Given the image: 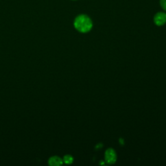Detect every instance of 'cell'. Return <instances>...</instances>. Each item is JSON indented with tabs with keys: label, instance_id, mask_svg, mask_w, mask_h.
<instances>
[{
	"label": "cell",
	"instance_id": "cell-1",
	"mask_svg": "<svg viewBox=\"0 0 166 166\" xmlns=\"http://www.w3.org/2000/svg\"><path fill=\"white\" fill-rule=\"evenodd\" d=\"M74 27L79 32L86 33L90 31L93 27L92 21L85 14H81L75 19Z\"/></svg>",
	"mask_w": 166,
	"mask_h": 166
},
{
	"label": "cell",
	"instance_id": "cell-2",
	"mask_svg": "<svg viewBox=\"0 0 166 166\" xmlns=\"http://www.w3.org/2000/svg\"><path fill=\"white\" fill-rule=\"evenodd\" d=\"M117 161V154L114 149L109 148L105 153V162L108 164H114Z\"/></svg>",
	"mask_w": 166,
	"mask_h": 166
},
{
	"label": "cell",
	"instance_id": "cell-3",
	"mask_svg": "<svg viewBox=\"0 0 166 166\" xmlns=\"http://www.w3.org/2000/svg\"><path fill=\"white\" fill-rule=\"evenodd\" d=\"M154 22L158 26H162L166 23V13H158L155 14L154 17Z\"/></svg>",
	"mask_w": 166,
	"mask_h": 166
},
{
	"label": "cell",
	"instance_id": "cell-4",
	"mask_svg": "<svg viewBox=\"0 0 166 166\" xmlns=\"http://www.w3.org/2000/svg\"><path fill=\"white\" fill-rule=\"evenodd\" d=\"M48 164L52 166H59L63 164V160L59 156H53L48 160Z\"/></svg>",
	"mask_w": 166,
	"mask_h": 166
},
{
	"label": "cell",
	"instance_id": "cell-5",
	"mask_svg": "<svg viewBox=\"0 0 166 166\" xmlns=\"http://www.w3.org/2000/svg\"><path fill=\"white\" fill-rule=\"evenodd\" d=\"M62 160H63V163H66V164H71L73 162V157L70 155H65L63 158H62Z\"/></svg>",
	"mask_w": 166,
	"mask_h": 166
},
{
	"label": "cell",
	"instance_id": "cell-6",
	"mask_svg": "<svg viewBox=\"0 0 166 166\" xmlns=\"http://www.w3.org/2000/svg\"><path fill=\"white\" fill-rule=\"evenodd\" d=\"M160 5L163 10L166 11V0H160Z\"/></svg>",
	"mask_w": 166,
	"mask_h": 166
}]
</instances>
